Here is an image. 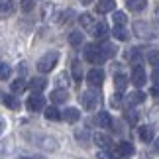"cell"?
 Wrapping results in <instances>:
<instances>
[{"label":"cell","instance_id":"cell-1","mask_svg":"<svg viewBox=\"0 0 159 159\" xmlns=\"http://www.w3.org/2000/svg\"><path fill=\"white\" fill-rule=\"evenodd\" d=\"M57 61H59V53L57 51H47L45 55H41V57L38 59V71L39 73L53 71V67L57 65Z\"/></svg>","mask_w":159,"mask_h":159},{"label":"cell","instance_id":"cell-2","mask_svg":"<svg viewBox=\"0 0 159 159\" xmlns=\"http://www.w3.org/2000/svg\"><path fill=\"white\" fill-rule=\"evenodd\" d=\"M84 59L89 61V63H94V65H98V63H102L106 57L102 55V51H100V47L96 45V43H90V45H87L84 47Z\"/></svg>","mask_w":159,"mask_h":159},{"label":"cell","instance_id":"cell-3","mask_svg":"<svg viewBox=\"0 0 159 159\" xmlns=\"http://www.w3.org/2000/svg\"><path fill=\"white\" fill-rule=\"evenodd\" d=\"M81 102H83V106L87 110H94L98 106V102H100V93L98 90H87V93H83Z\"/></svg>","mask_w":159,"mask_h":159},{"label":"cell","instance_id":"cell-4","mask_svg":"<svg viewBox=\"0 0 159 159\" xmlns=\"http://www.w3.org/2000/svg\"><path fill=\"white\" fill-rule=\"evenodd\" d=\"M87 83L93 89H98L100 84L104 83V71H102V69H90L87 73Z\"/></svg>","mask_w":159,"mask_h":159},{"label":"cell","instance_id":"cell-5","mask_svg":"<svg viewBox=\"0 0 159 159\" xmlns=\"http://www.w3.org/2000/svg\"><path fill=\"white\" fill-rule=\"evenodd\" d=\"M26 106H28V110L30 112H39V110H43V106H45V98L41 94H32L30 98L26 100Z\"/></svg>","mask_w":159,"mask_h":159},{"label":"cell","instance_id":"cell-6","mask_svg":"<svg viewBox=\"0 0 159 159\" xmlns=\"http://www.w3.org/2000/svg\"><path fill=\"white\" fill-rule=\"evenodd\" d=\"M145 71H143V67L142 65H134V69H132V84H136L138 89H142L143 84H145Z\"/></svg>","mask_w":159,"mask_h":159},{"label":"cell","instance_id":"cell-7","mask_svg":"<svg viewBox=\"0 0 159 159\" xmlns=\"http://www.w3.org/2000/svg\"><path fill=\"white\" fill-rule=\"evenodd\" d=\"M136 34L139 35V38H145V39H151L155 35L153 28H151L148 22H138L136 24Z\"/></svg>","mask_w":159,"mask_h":159},{"label":"cell","instance_id":"cell-8","mask_svg":"<svg viewBox=\"0 0 159 159\" xmlns=\"http://www.w3.org/2000/svg\"><path fill=\"white\" fill-rule=\"evenodd\" d=\"M134 145L130 142H120L118 145H116V155L118 157H132L134 155Z\"/></svg>","mask_w":159,"mask_h":159},{"label":"cell","instance_id":"cell-9","mask_svg":"<svg viewBox=\"0 0 159 159\" xmlns=\"http://www.w3.org/2000/svg\"><path fill=\"white\" fill-rule=\"evenodd\" d=\"M94 143L98 145V148H102V149H110L112 148V138L106 136V134H102V132H98V134H94Z\"/></svg>","mask_w":159,"mask_h":159},{"label":"cell","instance_id":"cell-10","mask_svg":"<svg viewBox=\"0 0 159 159\" xmlns=\"http://www.w3.org/2000/svg\"><path fill=\"white\" fill-rule=\"evenodd\" d=\"M61 118L65 122H69V124H75V122L81 120V112H79L77 108H67L63 114H61Z\"/></svg>","mask_w":159,"mask_h":159},{"label":"cell","instance_id":"cell-11","mask_svg":"<svg viewBox=\"0 0 159 159\" xmlns=\"http://www.w3.org/2000/svg\"><path fill=\"white\" fill-rule=\"evenodd\" d=\"M138 136H139L142 142L149 143L151 139H153V128H151V126H139L138 128Z\"/></svg>","mask_w":159,"mask_h":159},{"label":"cell","instance_id":"cell-12","mask_svg":"<svg viewBox=\"0 0 159 159\" xmlns=\"http://www.w3.org/2000/svg\"><path fill=\"white\" fill-rule=\"evenodd\" d=\"M28 87L32 89L35 94H39L41 90H43V89L47 87V81H45L43 77H35V79H32V81H30V84H28Z\"/></svg>","mask_w":159,"mask_h":159},{"label":"cell","instance_id":"cell-13","mask_svg":"<svg viewBox=\"0 0 159 159\" xmlns=\"http://www.w3.org/2000/svg\"><path fill=\"white\" fill-rule=\"evenodd\" d=\"M51 100L55 102V104H63V102L69 100V93H67L65 89H55L51 93Z\"/></svg>","mask_w":159,"mask_h":159},{"label":"cell","instance_id":"cell-14","mask_svg":"<svg viewBox=\"0 0 159 159\" xmlns=\"http://www.w3.org/2000/svg\"><path fill=\"white\" fill-rule=\"evenodd\" d=\"M116 8V2L114 0H100L98 4H96V12L98 14H108V12H114Z\"/></svg>","mask_w":159,"mask_h":159},{"label":"cell","instance_id":"cell-15","mask_svg":"<svg viewBox=\"0 0 159 159\" xmlns=\"http://www.w3.org/2000/svg\"><path fill=\"white\" fill-rule=\"evenodd\" d=\"M94 122L100 128H112V116H110L108 112H98L96 118H94Z\"/></svg>","mask_w":159,"mask_h":159},{"label":"cell","instance_id":"cell-16","mask_svg":"<svg viewBox=\"0 0 159 159\" xmlns=\"http://www.w3.org/2000/svg\"><path fill=\"white\" fill-rule=\"evenodd\" d=\"M143 100H145V94L142 93V90H134V93H130V94H128V98H126V102H128L130 106L142 104Z\"/></svg>","mask_w":159,"mask_h":159},{"label":"cell","instance_id":"cell-17","mask_svg":"<svg viewBox=\"0 0 159 159\" xmlns=\"http://www.w3.org/2000/svg\"><path fill=\"white\" fill-rule=\"evenodd\" d=\"M114 87L118 93H124L126 87H128V77L124 75V73H116L114 75Z\"/></svg>","mask_w":159,"mask_h":159},{"label":"cell","instance_id":"cell-18","mask_svg":"<svg viewBox=\"0 0 159 159\" xmlns=\"http://www.w3.org/2000/svg\"><path fill=\"white\" fill-rule=\"evenodd\" d=\"M126 6L132 12H143L148 6V0H126Z\"/></svg>","mask_w":159,"mask_h":159},{"label":"cell","instance_id":"cell-19","mask_svg":"<svg viewBox=\"0 0 159 159\" xmlns=\"http://www.w3.org/2000/svg\"><path fill=\"white\" fill-rule=\"evenodd\" d=\"M2 102H4V106L10 108V110H18V108H20V100H18L14 94H4Z\"/></svg>","mask_w":159,"mask_h":159},{"label":"cell","instance_id":"cell-20","mask_svg":"<svg viewBox=\"0 0 159 159\" xmlns=\"http://www.w3.org/2000/svg\"><path fill=\"white\" fill-rule=\"evenodd\" d=\"M14 12V2L12 0H0V16H10Z\"/></svg>","mask_w":159,"mask_h":159},{"label":"cell","instance_id":"cell-21","mask_svg":"<svg viewBox=\"0 0 159 159\" xmlns=\"http://www.w3.org/2000/svg\"><path fill=\"white\" fill-rule=\"evenodd\" d=\"M79 22H81L83 28L93 30V32H94V18L90 16V14H81V16H79Z\"/></svg>","mask_w":159,"mask_h":159},{"label":"cell","instance_id":"cell-22","mask_svg":"<svg viewBox=\"0 0 159 159\" xmlns=\"http://www.w3.org/2000/svg\"><path fill=\"white\" fill-rule=\"evenodd\" d=\"M94 35H96V38H100V39H106L108 38V26H106L104 22H98L94 26Z\"/></svg>","mask_w":159,"mask_h":159},{"label":"cell","instance_id":"cell-23","mask_svg":"<svg viewBox=\"0 0 159 159\" xmlns=\"http://www.w3.org/2000/svg\"><path fill=\"white\" fill-rule=\"evenodd\" d=\"M83 41H84V38H83L81 32H71V34H69V43H71L73 47H81Z\"/></svg>","mask_w":159,"mask_h":159},{"label":"cell","instance_id":"cell-24","mask_svg":"<svg viewBox=\"0 0 159 159\" xmlns=\"http://www.w3.org/2000/svg\"><path fill=\"white\" fill-rule=\"evenodd\" d=\"M45 118L47 120H53V122L61 120V112L57 110V106H47L45 108Z\"/></svg>","mask_w":159,"mask_h":159},{"label":"cell","instance_id":"cell-25","mask_svg":"<svg viewBox=\"0 0 159 159\" xmlns=\"http://www.w3.org/2000/svg\"><path fill=\"white\" fill-rule=\"evenodd\" d=\"M100 51H102V55H104L106 59H110V57H114V55H116V45H112V43H108V41H106V43L100 45Z\"/></svg>","mask_w":159,"mask_h":159},{"label":"cell","instance_id":"cell-26","mask_svg":"<svg viewBox=\"0 0 159 159\" xmlns=\"http://www.w3.org/2000/svg\"><path fill=\"white\" fill-rule=\"evenodd\" d=\"M112 35L118 41H126L128 39V32L124 30V26H114V30H112Z\"/></svg>","mask_w":159,"mask_h":159},{"label":"cell","instance_id":"cell-27","mask_svg":"<svg viewBox=\"0 0 159 159\" xmlns=\"http://www.w3.org/2000/svg\"><path fill=\"white\" fill-rule=\"evenodd\" d=\"M112 22H114V26H126V24H128V16L124 14V12H114Z\"/></svg>","mask_w":159,"mask_h":159},{"label":"cell","instance_id":"cell-28","mask_svg":"<svg viewBox=\"0 0 159 159\" xmlns=\"http://www.w3.org/2000/svg\"><path fill=\"white\" fill-rule=\"evenodd\" d=\"M10 89H12V93H22V90H26V81H24V79H16L14 83L10 84Z\"/></svg>","mask_w":159,"mask_h":159},{"label":"cell","instance_id":"cell-29","mask_svg":"<svg viewBox=\"0 0 159 159\" xmlns=\"http://www.w3.org/2000/svg\"><path fill=\"white\" fill-rule=\"evenodd\" d=\"M39 145L41 148H45V149H57V142L51 138H43V139H39Z\"/></svg>","mask_w":159,"mask_h":159},{"label":"cell","instance_id":"cell-30","mask_svg":"<svg viewBox=\"0 0 159 159\" xmlns=\"http://www.w3.org/2000/svg\"><path fill=\"white\" fill-rule=\"evenodd\" d=\"M128 59H130L134 65H138L139 61H142V55H139V49H130V51H128Z\"/></svg>","mask_w":159,"mask_h":159},{"label":"cell","instance_id":"cell-31","mask_svg":"<svg viewBox=\"0 0 159 159\" xmlns=\"http://www.w3.org/2000/svg\"><path fill=\"white\" fill-rule=\"evenodd\" d=\"M10 65L8 63H0V81H6L10 77Z\"/></svg>","mask_w":159,"mask_h":159},{"label":"cell","instance_id":"cell-32","mask_svg":"<svg viewBox=\"0 0 159 159\" xmlns=\"http://www.w3.org/2000/svg\"><path fill=\"white\" fill-rule=\"evenodd\" d=\"M148 61H149L153 67H159V51H157V49H155V51H149V53H148Z\"/></svg>","mask_w":159,"mask_h":159},{"label":"cell","instance_id":"cell-33","mask_svg":"<svg viewBox=\"0 0 159 159\" xmlns=\"http://www.w3.org/2000/svg\"><path fill=\"white\" fill-rule=\"evenodd\" d=\"M73 77H75V81L79 83V81H81V79H83V71H81V65H79V63H73Z\"/></svg>","mask_w":159,"mask_h":159},{"label":"cell","instance_id":"cell-34","mask_svg":"<svg viewBox=\"0 0 159 159\" xmlns=\"http://www.w3.org/2000/svg\"><path fill=\"white\" fill-rule=\"evenodd\" d=\"M126 120L130 122V124H136V122H138V112H136V110H128V112H126Z\"/></svg>","mask_w":159,"mask_h":159},{"label":"cell","instance_id":"cell-35","mask_svg":"<svg viewBox=\"0 0 159 159\" xmlns=\"http://www.w3.org/2000/svg\"><path fill=\"white\" fill-rule=\"evenodd\" d=\"M20 6H22L24 12H32V10H34V0H22Z\"/></svg>","mask_w":159,"mask_h":159},{"label":"cell","instance_id":"cell-36","mask_svg":"<svg viewBox=\"0 0 159 159\" xmlns=\"http://www.w3.org/2000/svg\"><path fill=\"white\" fill-rule=\"evenodd\" d=\"M75 136H77V139H79L81 143H87V138H89V134L84 132V130H79V132L75 134Z\"/></svg>","mask_w":159,"mask_h":159},{"label":"cell","instance_id":"cell-37","mask_svg":"<svg viewBox=\"0 0 159 159\" xmlns=\"http://www.w3.org/2000/svg\"><path fill=\"white\" fill-rule=\"evenodd\" d=\"M98 159H118L116 155H112V153H108V151H98V155H96Z\"/></svg>","mask_w":159,"mask_h":159},{"label":"cell","instance_id":"cell-38","mask_svg":"<svg viewBox=\"0 0 159 159\" xmlns=\"http://www.w3.org/2000/svg\"><path fill=\"white\" fill-rule=\"evenodd\" d=\"M110 104H112L114 108H120V104H122V102H120V94H114L112 100H110Z\"/></svg>","mask_w":159,"mask_h":159},{"label":"cell","instance_id":"cell-39","mask_svg":"<svg viewBox=\"0 0 159 159\" xmlns=\"http://www.w3.org/2000/svg\"><path fill=\"white\" fill-rule=\"evenodd\" d=\"M151 79H153L155 84H159V67H157V69H153V73H151Z\"/></svg>","mask_w":159,"mask_h":159},{"label":"cell","instance_id":"cell-40","mask_svg":"<svg viewBox=\"0 0 159 159\" xmlns=\"http://www.w3.org/2000/svg\"><path fill=\"white\" fill-rule=\"evenodd\" d=\"M151 96H157V98H159V84L155 89H151Z\"/></svg>","mask_w":159,"mask_h":159},{"label":"cell","instance_id":"cell-41","mask_svg":"<svg viewBox=\"0 0 159 159\" xmlns=\"http://www.w3.org/2000/svg\"><path fill=\"white\" fill-rule=\"evenodd\" d=\"M20 159H43V157H38V155H26V157H20Z\"/></svg>","mask_w":159,"mask_h":159},{"label":"cell","instance_id":"cell-42","mask_svg":"<svg viewBox=\"0 0 159 159\" xmlns=\"http://www.w3.org/2000/svg\"><path fill=\"white\" fill-rule=\"evenodd\" d=\"M4 126H6V122H4L2 118H0V134H2V132H4Z\"/></svg>","mask_w":159,"mask_h":159},{"label":"cell","instance_id":"cell-43","mask_svg":"<svg viewBox=\"0 0 159 159\" xmlns=\"http://www.w3.org/2000/svg\"><path fill=\"white\" fill-rule=\"evenodd\" d=\"M155 151H157V153H159V139H157V142H155Z\"/></svg>","mask_w":159,"mask_h":159},{"label":"cell","instance_id":"cell-44","mask_svg":"<svg viewBox=\"0 0 159 159\" xmlns=\"http://www.w3.org/2000/svg\"><path fill=\"white\" fill-rule=\"evenodd\" d=\"M93 0H81V4H90Z\"/></svg>","mask_w":159,"mask_h":159}]
</instances>
